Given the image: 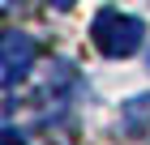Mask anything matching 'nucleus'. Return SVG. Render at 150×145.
Returning <instances> with one entry per match:
<instances>
[{
    "instance_id": "nucleus-1",
    "label": "nucleus",
    "mask_w": 150,
    "mask_h": 145,
    "mask_svg": "<svg viewBox=\"0 0 150 145\" xmlns=\"http://www.w3.org/2000/svg\"><path fill=\"white\" fill-rule=\"evenodd\" d=\"M90 34H94V47H99L103 56L125 60V56H133V51L142 47L146 26H142V17H129V13H120V9H103L99 17H94Z\"/></svg>"
},
{
    "instance_id": "nucleus-2",
    "label": "nucleus",
    "mask_w": 150,
    "mask_h": 145,
    "mask_svg": "<svg viewBox=\"0 0 150 145\" xmlns=\"http://www.w3.org/2000/svg\"><path fill=\"white\" fill-rule=\"evenodd\" d=\"M35 60H39L35 39H30V34H22V30H9V34H4V43H0V81H4L9 90L22 85V81L30 77Z\"/></svg>"
},
{
    "instance_id": "nucleus-3",
    "label": "nucleus",
    "mask_w": 150,
    "mask_h": 145,
    "mask_svg": "<svg viewBox=\"0 0 150 145\" xmlns=\"http://www.w3.org/2000/svg\"><path fill=\"white\" fill-rule=\"evenodd\" d=\"M47 4H52V9H73L77 0H47Z\"/></svg>"
},
{
    "instance_id": "nucleus-4",
    "label": "nucleus",
    "mask_w": 150,
    "mask_h": 145,
    "mask_svg": "<svg viewBox=\"0 0 150 145\" xmlns=\"http://www.w3.org/2000/svg\"><path fill=\"white\" fill-rule=\"evenodd\" d=\"M4 145H22V141H17V132H9V137H4Z\"/></svg>"
}]
</instances>
